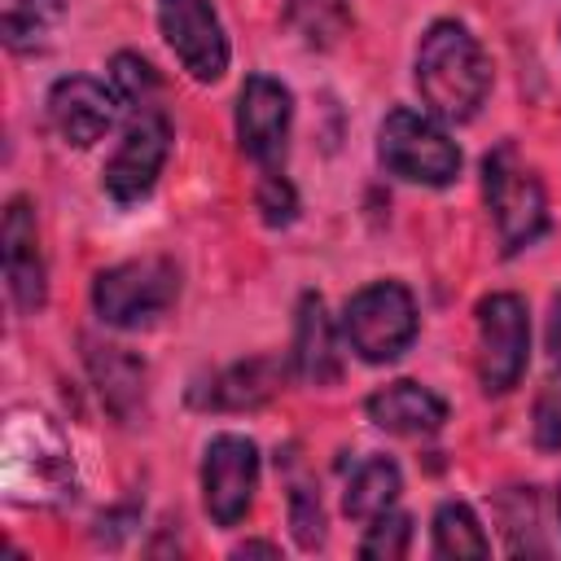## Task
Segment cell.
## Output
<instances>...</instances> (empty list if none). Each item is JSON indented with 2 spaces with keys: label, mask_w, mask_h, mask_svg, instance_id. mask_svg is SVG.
Masks as SVG:
<instances>
[{
  "label": "cell",
  "mask_w": 561,
  "mask_h": 561,
  "mask_svg": "<svg viewBox=\"0 0 561 561\" xmlns=\"http://www.w3.org/2000/svg\"><path fill=\"white\" fill-rule=\"evenodd\" d=\"M88 368L101 390V403L118 421H131L136 408L145 403V364L123 346H88Z\"/></svg>",
  "instance_id": "obj_16"
},
{
  "label": "cell",
  "mask_w": 561,
  "mask_h": 561,
  "mask_svg": "<svg viewBox=\"0 0 561 561\" xmlns=\"http://www.w3.org/2000/svg\"><path fill=\"white\" fill-rule=\"evenodd\" d=\"M368 421L377 425V430H386V434H434V430H443V421H447V403L434 394V390H425V386H416V381H394V386H381L377 394H368Z\"/></svg>",
  "instance_id": "obj_14"
},
{
  "label": "cell",
  "mask_w": 561,
  "mask_h": 561,
  "mask_svg": "<svg viewBox=\"0 0 561 561\" xmlns=\"http://www.w3.org/2000/svg\"><path fill=\"white\" fill-rule=\"evenodd\" d=\"M259 486V447L241 434H219L202 456V500L215 526H237Z\"/></svg>",
  "instance_id": "obj_9"
},
{
  "label": "cell",
  "mask_w": 561,
  "mask_h": 561,
  "mask_svg": "<svg viewBox=\"0 0 561 561\" xmlns=\"http://www.w3.org/2000/svg\"><path fill=\"white\" fill-rule=\"evenodd\" d=\"M434 552L438 557H486L491 543L478 526V517L469 513V504H456L447 500L438 513H434Z\"/></svg>",
  "instance_id": "obj_19"
},
{
  "label": "cell",
  "mask_w": 561,
  "mask_h": 561,
  "mask_svg": "<svg viewBox=\"0 0 561 561\" xmlns=\"http://www.w3.org/2000/svg\"><path fill=\"white\" fill-rule=\"evenodd\" d=\"M294 368L302 381L311 386H329L342 373V355H337V337H333V320L324 316L320 294H302L298 302V324H294Z\"/></svg>",
  "instance_id": "obj_15"
},
{
  "label": "cell",
  "mask_w": 561,
  "mask_h": 561,
  "mask_svg": "<svg viewBox=\"0 0 561 561\" xmlns=\"http://www.w3.org/2000/svg\"><path fill=\"white\" fill-rule=\"evenodd\" d=\"M399 491H403L399 465L386 460V456H373V460H364V465L351 473L346 495H342V508H346V517H355V522H373V517H381L386 508H394Z\"/></svg>",
  "instance_id": "obj_17"
},
{
  "label": "cell",
  "mask_w": 561,
  "mask_h": 561,
  "mask_svg": "<svg viewBox=\"0 0 561 561\" xmlns=\"http://www.w3.org/2000/svg\"><path fill=\"white\" fill-rule=\"evenodd\" d=\"M548 355H552V368L561 373V289L552 294V311H548Z\"/></svg>",
  "instance_id": "obj_27"
},
{
  "label": "cell",
  "mask_w": 561,
  "mask_h": 561,
  "mask_svg": "<svg viewBox=\"0 0 561 561\" xmlns=\"http://www.w3.org/2000/svg\"><path fill=\"white\" fill-rule=\"evenodd\" d=\"M289 22L311 48H329L351 22V0H289Z\"/></svg>",
  "instance_id": "obj_20"
},
{
  "label": "cell",
  "mask_w": 561,
  "mask_h": 561,
  "mask_svg": "<svg viewBox=\"0 0 561 561\" xmlns=\"http://www.w3.org/2000/svg\"><path fill=\"white\" fill-rule=\"evenodd\" d=\"M408 543H412V517L386 508L381 517L368 522V535L359 543V557H368V561H399L408 552Z\"/></svg>",
  "instance_id": "obj_22"
},
{
  "label": "cell",
  "mask_w": 561,
  "mask_h": 561,
  "mask_svg": "<svg viewBox=\"0 0 561 561\" xmlns=\"http://www.w3.org/2000/svg\"><path fill=\"white\" fill-rule=\"evenodd\" d=\"M557 513H561V486H557Z\"/></svg>",
  "instance_id": "obj_28"
},
{
  "label": "cell",
  "mask_w": 561,
  "mask_h": 561,
  "mask_svg": "<svg viewBox=\"0 0 561 561\" xmlns=\"http://www.w3.org/2000/svg\"><path fill=\"white\" fill-rule=\"evenodd\" d=\"M0 482L13 504H61L75 495V460L66 434L35 408H13L0 434Z\"/></svg>",
  "instance_id": "obj_1"
},
{
  "label": "cell",
  "mask_w": 561,
  "mask_h": 561,
  "mask_svg": "<svg viewBox=\"0 0 561 561\" xmlns=\"http://www.w3.org/2000/svg\"><path fill=\"white\" fill-rule=\"evenodd\" d=\"M118 101L123 96L114 88H105L88 75H70V79H57L48 92V123L66 145L88 149L92 140H101L114 127Z\"/></svg>",
  "instance_id": "obj_12"
},
{
  "label": "cell",
  "mask_w": 561,
  "mask_h": 561,
  "mask_svg": "<svg viewBox=\"0 0 561 561\" xmlns=\"http://www.w3.org/2000/svg\"><path fill=\"white\" fill-rule=\"evenodd\" d=\"M289 118H294V96H289L285 83H276L272 75H250L241 83V96H237V140H241L245 158L272 167L285 153Z\"/></svg>",
  "instance_id": "obj_11"
},
{
  "label": "cell",
  "mask_w": 561,
  "mask_h": 561,
  "mask_svg": "<svg viewBox=\"0 0 561 561\" xmlns=\"http://www.w3.org/2000/svg\"><path fill=\"white\" fill-rule=\"evenodd\" d=\"M530 430H535V447H543V451H561V373L548 377V386L539 390Z\"/></svg>",
  "instance_id": "obj_25"
},
{
  "label": "cell",
  "mask_w": 561,
  "mask_h": 561,
  "mask_svg": "<svg viewBox=\"0 0 561 561\" xmlns=\"http://www.w3.org/2000/svg\"><path fill=\"white\" fill-rule=\"evenodd\" d=\"M254 202H259V210H263V224H272V228H285V224L298 215V193H294V184H289L280 171H263Z\"/></svg>",
  "instance_id": "obj_24"
},
{
  "label": "cell",
  "mask_w": 561,
  "mask_h": 561,
  "mask_svg": "<svg viewBox=\"0 0 561 561\" xmlns=\"http://www.w3.org/2000/svg\"><path fill=\"white\" fill-rule=\"evenodd\" d=\"M57 18H61V0H9V9H4V44L18 48V53L39 48Z\"/></svg>",
  "instance_id": "obj_21"
},
{
  "label": "cell",
  "mask_w": 561,
  "mask_h": 561,
  "mask_svg": "<svg viewBox=\"0 0 561 561\" xmlns=\"http://www.w3.org/2000/svg\"><path fill=\"white\" fill-rule=\"evenodd\" d=\"M280 364L276 359H245V364H232L228 373H219L206 390V403L210 408H259L263 399L276 394L280 386Z\"/></svg>",
  "instance_id": "obj_18"
},
{
  "label": "cell",
  "mask_w": 561,
  "mask_h": 561,
  "mask_svg": "<svg viewBox=\"0 0 561 561\" xmlns=\"http://www.w3.org/2000/svg\"><path fill=\"white\" fill-rule=\"evenodd\" d=\"M416 88L434 118L469 123L482 110L491 88V66L482 44L460 22H447V18L434 22L416 48Z\"/></svg>",
  "instance_id": "obj_2"
},
{
  "label": "cell",
  "mask_w": 561,
  "mask_h": 561,
  "mask_svg": "<svg viewBox=\"0 0 561 561\" xmlns=\"http://www.w3.org/2000/svg\"><path fill=\"white\" fill-rule=\"evenodd\" d=\"M180 294V272L171 259H127L118 267H105L92 285V307L114 329H145L153 324Z\"/></svg>",
  "instance_id": "obj_5"
},
{
  "label": "cell",
  "mask_w": 561,
  "mask_h": 561,
  "mask_svg": "<svg viewBox=\"0 0 561 561\" xmlns=\"http://www.w3.org/2000/svg\"><path fill=\"white\" fill-rule=\"evenodd\" d=\"M377 158H381V167L390 175H399L408 184L443 188V184H451L460 175V149H456V140L430 114H416V110H390L381 118Z\"/></svg>",
  "instance_id": "obj_4"
},
{
  "label": "cell",
  "mask_w": 561,
  "mask_h": 561,
  "mask_svg": "<svg viewBox=\"0 0 561 561\" xmlns=\"http://www.w3.org/2000/svg\"><path fill=\"white\" fill-rule=\"evenodd\" d=\"M158 26L197 83H215L228 70V35L210 0H158Z\"/></svg>",
  "instance_id": "obj_10"
},
{
  "label": "cell",
  "mask_w": 561,
  "mask_h": 561,
  "mask_svg": "<svg viewBox=\"0 0 561 561\" xmlns=\"http://www.w3.org/2000/svg\"><path fill=\"white\" fill-rule=\"evenodd\" d=\"M167 153H171V123H167V114L158 105H149V110H140L131 118V127L123 131L114 158L105 162V171H101L105 193L118 206H131V202L149 197V188L162 175Z\"/></svg>",
  "instance_id": "obj_8"
},
{
  "label": "cell",
  "mask_w": 561,
  "mask_h": 561,
  "mask_svg": "<svg viewBox=\"0 0 561 561\" xmlns=\"http://www.w3.org/2000/svg\"><path fill=\"white\" fill-rule=\"evenodd\" d=\"M530 355V320L517 294H491L478 302V377L486 394H504L522 381Z\"/></svg>",
  "instance_id": "obj_7"
},
{
  "label": "cell",
  "mask_w": 561,
  "mask_h": 561,
  "mask_svg": "<svg viewBox=\"0 0 561 561\" xmlns=\"http://www.w3.org/2000/svg\"><path fill=\"white\" fill-rule=\"evenodd\" d=\"M0 259H4V280L9 298L22 316L44 307V254H39V232H35V210L26 197H13L4 206L0 224Z\"/></svg>",
  "instance_id": "obj_13"
},
{
  "label": "cell",
  "mask_w": 561,
  "mask_h": 561,
  "mask_svg": "<svg viewBox=\"0 0 561 561\" xmlns=\"http://www.w3.org/2000/svg\"><path fill=\"white\" fill-rule=\"evenodd\" d=\"M110 79H114V92L123 96V101H131V105H140V110H149L153 105V96H158V70L145 61V57H136V53H118L114 61H110Z\"/></svg>",
  "instance_id": "obj_23"
},
{
  "label": "cell",
  "mask_w": 561,
  "mask_h": 561,
  "mask_svg": "<svg viewBox=\"0 0 561 561\" xmlns=\"http://www.w3.org/2000/svg\"><path fill=\"white\" fill-rule=\"evenodd\" d=\"M289 522H294V535L302 548H320L324 543V513H320V500L311 486H294L289 491Z\"/></svg>",
  "instance_id": "obj_26"
},
{
  "label": "cell",
  "mask_w": 561,
  "mask_h": 561,
  "mask_svg": "<svg viewBox=\"0 0 561 561\" xmlns=\"http://www.w3.org/2000/svg\"><path fill=\"white\" fill-rule=\"evenodd\" d=\"M342 333L359 359L390 364L416 337V302L399 280H373L359 294H351L342 311Z\"/></svg>",
  "instance_id": "obj_6"
},
{
  "label": "cell",
  "mask_w": 561,
  "mask_h": 561,
  "mask_svg": "<svg viewBox=\"0 0 561 561\" xmlns=\"http://www.w3.org/2000/svg\"><path fill=\"white\" fill-rule=\"evenodd\" d=\"M482 197H486V210L495 219V232H500V250L504 254H517V250L535 245L548 232V197H543V184L517 158V149L508 140L495 145L486 153V162H482Z\"/></svg>",
  "instance_id": "obj_3"
}]
</instances>
